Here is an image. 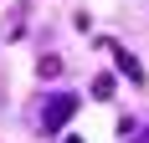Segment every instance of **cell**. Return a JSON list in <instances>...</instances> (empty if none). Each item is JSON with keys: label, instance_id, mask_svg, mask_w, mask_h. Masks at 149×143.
Instances as JSON below:
<instances>
[{"label": "cell", "instance_id": "obj_5", "mask_svg": "<svg viewBox=\"0 0 149 143\" xmlns=\"http://www.w3.org/2000/svg\"><path fill=\"white\" fill-rule=\"evenodd\" d=\"M93 97H98V102L113 97V77H108V72H103V77H93Z\"/></svg>", "mask_w": 149, "mask_h": 143}, {"label": "cell", "instance_id": "obj_2", "mask_svg": "<svg viewBox=\"0 0 149 143\" xmlns=\"http://www.w3.org/2000/svg\"><path fill=\"white\" fill-rule=\"evenodd\" d=\"M113 61H118V72H123L134 87H144V67H139V56H134V51H123V46L113 41Z\"/></svg>", "mask_w": 149, "mask_h": 143}, {"label": "cell", "instance_id": "obj_4", "mask_svg": "<svg viewBox=\"0 0 149 143\" xmlns=\"http://www.w3.org/2000/svg\"><path fill=\"white\" fill-rule=\"evenodd\" d=\"M36 72H41L46 82H57L62 72H67V61H62V56H57V51H46V56H41V61H36Z\"/></svg>", "mask_w": 149, "mask_h": 143}, {"label": "cell", "instance_id": "obj_6", "mask_svg": "<svg viewBox=\"0 0 149 143\" xmlns=\"http://www.w3.org/2000/svg\"><path fill=\"white\" fill-rule=\"evenodd\" d=\"M67 143H82V138H67Z\"/></svg>", "mask_w": 149, "mask_h": 143}, {"label": "cell", "instance_id": "obj_1", "mask_svg": "<svg viewBox=\"0 0 149 143\" xmlns=\"http://www.w3.org/2000/svg\"><path fill=\"white\" fill-rule=\"evenodd\" d=\"M72 113H77V97H72V92L46 97V102H41V133H62L67 123H72Z\"/></svg>", "mask_w": 149, "mask_h": 143}, {"label": "cell", "instance_id": "obj_3", "mask_svg": "<svg viewBox=\"0 0 149 143\" xmlns=\"http://www.w3.org/2000/svg\"><path fill=\"white\" fill-rule=\"evenodd\" d=\"M26 10H31V5H15V10H10V21H5V41H21V36H26Z\"/></svg>", "mask_w": 149, "mask_h": 143}]
</instances>
